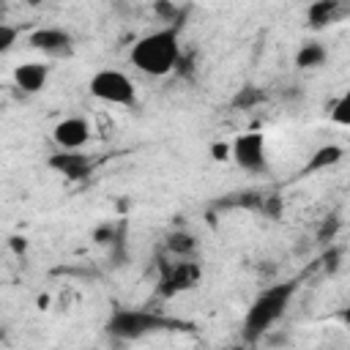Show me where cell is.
I'll return each mask as SVG.
<instances>
[{
    "instance_id": "obj_12",
    "label": "cell",
    "mask_w": 350,
    "mask_h": 350,
    "mask_svg": "<svg viewBox=\"0 0 350 350\" xmlns=\"http://www.w3.org/2000/svg\"><path fill=\"white\" fill-rule=\"evenodd\" d=\"M342 156H345V148H342V145H320V148L312 153L309 164L301 170V175H306V172H320V170H328V167L339 164V161H342Z\"/></svg>"
},
{
    "instance_id": "obj_2",
    "label": "cell",
    "mask_w": 350,
    "mask_h": 350,
    "mask_svg": "<svg viewBox=\"0 0 350 350\" xmlns=\"http://www.w3.org/2000/svg\"><path fill=\"white\" fill-rule=\"evenodd\" d=\"M298 282L290 279V282H282V284H271L265 287L249 306L246 317H243V339L246 342H257L282 314L284 309L290 306V298L295 293Z\"/></svg>"
},
{
    "instance_id": "obj_14",
    "label": "cell",
    "mask_w": 350,
    "mask_h": 350,
    "mask_svg": "<svg viewBox=\"0 0 350 350\" xmlns=\"http://www.w3.org/2000/svg\"><path fill=\"white\" fill-rule=\"evenodd\" d=\"M167 252L175 257H191L197 252V241L191 232L186 230H175L172 235H167Z\"/></svg>"
},
{
    "instance_id": "obj_11",
    "label": "cell",
    "mask_w": 350,
    "mask_h": 350,
    "mask_svg": "<svg viewBox=\"0 0 350 350\" xmlns=\"http://www.w3.org/2000/svg\"><path fill=\"white\" fill-rule=\"evenodd\" d=\"M342 16H345V11H342L339 0H314L306 8V25L312 30H323V27L334 25L336 19H342Z\"/></svg>"
},
{
    "instance_id": "obj_15",
    "label": "cell",
    "mask_w": 350,
    "mask_h": 350,
    "mask_svg": "<svg viewBox=\"0 0 350 350\" xmlns=\"http://www.w3.org/2000/svg\"><path fill=\"white\" fill-rule=\"evenodd\" d=\"M328 115H331V120L336 126H350V96L342 93L336 101H331L328 104Z\"/></svg>"
},
{
    "instance_id": "obj_18",
    "label": "cell",
    "mask_w": 350,
    "mask_h": 350,
    "mask_svg": "<svg viewBox=\"0 0 350 350\" xmlns=\"http://www.w3.org/2000/svg\"><path fill=\"white\" fill-rule=\"evenodd\" d=\"M254 101H262V93L257 90V88H243L238 96H235V107H252Z\"/></svg>"
},
{
    "instance_id": "obj_20",
    "label": "cell",
    "mask_w": 350,
    "mask_h": 350,
    "mask_svg": "<svg viewBox=\"0 0 350 350\" xmlns=\"http://www.w3.org/2000/svg\"><path fill=\"white\" fill-rule=\"evenodd\" d=\"M211 156H213L216 161H227V159H230V145H227V142H213V145H211Z\"/></svg>"
},
{
    "instance_id": "obj_16",
    "label": "cell",
    "mask_w": 350,
    "mask_h": 350,
    "mask_svg": "<svg viewBox=\"0 0 350 350\" xmlns=\"http://www.w3.org/2000/svg\"><path fill=\"white\" fill-rule=\"evenodd\" d=\"M93 241H96L98 246H107V243H118L120 235H118V230H115L112 221H101V224L93 230Z\"/></svg>"
},
{
    "instance_id": "obj_8",
    "label": "cell",
    "mask_w": 350,
    "mask_h": 350,
    "mask_svg": "<svg viewBox=\"0 0 350 350\" xmlns=\"http://www.w3.org/2000/svg\"><path fill=\"white\" fill-rule=\"evenodd\" d=\"M46 167L57 175H63L66 180H85L90 172H93V159L88 153H79V150H66L60 148L57 153H52L46 159Z\"/></svg>"
},
{
    "instance_id": "obj_1",
    "label": "cell",
    "mask_w": 350,
    "mask_h": 350,
    "mask_svg": "<svg viewBox=\"0 0 350 350\" xmlns=\"http://www.w3.org/2000/svg\"><path fill=\"white\" fill-rule=\"evenodd\" d=\"M178 60H180V27L178 25L153 30L131 46V63L142 74H150V77H164L175 71Z\"/></svg>"
},
{
    "instance_id": "obj_6",
    "label": "cell",
    "mask_w": 350,
    "mask_h": 350,
    "mask_svg": "<svg viewBox=\"0 0 350 350\" xmlns=\"http://www.w3.org/2000/svg\"><path fill=\"white\" fill-rule=\"evenodd\" d=\"M230 159L246 170V172H265L268 159H265V137L260 131H246L238 134L230 145Z\"/></svg>"
},
{
    "instance_id": "obj_3",
    "label": "cell",
    "mask_w": 350,
    "mask_h": 350,
    "mask_svg": "<svg viewBox=\"0 0 350 350\" xmlns=\"http://www.w3.org/2000/svg\"><path fill=\"white\" fill-rule=\"evenodd\" d=\"M183 323L161 317L148 309H115L112 317L107 320V334L115 339H142L145 334L164 331V328H180Z\"/></svg>"
},
{
    "instance_id": "obj_13",
    "label": "cell",
    "mask_w": 350,
    "mask_h": 350,
    "mask_svg": "<svg viewBox=\"0 0 350 350\" xmlns=\"http://www.w3.org/2000/svg\"><path fill=\"white\" fill-rule=\"evenodd\" d=\"M325 57H328V52H325L323 44L306 41V44L295 52V66H298V68H320V66L325 63Z\"/></svg>"
},
{
    "instance_id": "obj_9",
    "label": "cell",
    "mask_w": 350,
    "mask_h": 350,
    "mask_svg": "<svg viewBox=\"0 0 350 350\" xmlns=\"http://www.w3.org/2000/svg\"><path fill=\"white\" fill-rule=\"evenodd\" d=\"M52 139L66 150H79L90 139V126L85 118H63L52 129Z\"/></svg>"
},
{
    "instance_id": "obj_5",
    "label": "cell",
    "mask_w": 350,
    "mask_h": 350,
    "mask_svg": "<svg viewBox=\"0 0 350 350\" xmlns=\"http://www.w3.org/2000/svg\"><path fill=\"white\" fill-rule=\"evenodd\" d=\"M202 279V268L200 262H191V260H180V262H167L161 260L159 265V284H156V293L161 298H175L191 287H197Z\"/></svg>"
},
{
    "instance_id": "obj_17",
    "label": "cell",
    "mask_w": 350,
    "mask_h": 350,
    "mask_svg": "<svg viewBox=\"0 0 350 350\" xmlns=\"http://www.w3.org/2000/svg\"><path fill=\"white\" fill-rule=\"evenodd\" d=\"M16 38H19V27H14V25H5V22H0V55L11 52V46L16 44Z\"/></svg>"
},
{
    "instance_id": "obj_19",
    "label": "cell",
    "mask_w": 350,
    "mask_h": 350,
    "mask_svg": "<svg viewBox=\"0 0 350 350\" xmlns=\"http://www.w3.org/2000/svg\"><path fill=\"white\" fill-rule=\"evenodd\" d=\"M153 8H156V14H159V16H164V19H175V14H178V8H175L170 0H156V5H153Z\"/></svg>"
},
{
    "instance_id": "obj_10",
    "label": "cell",
    "mask_w": 350,
    "mask_h": 350,
    "mask_svg": "<svg viewBox=\"0 0 350 350\" xmlns=\"http://www.w3.org/2000/svg\"><path fill=\"white\" fill-rule=\"evenodd\" d=\"M46 79H49V66L46 63L30 60V63H22V66L14 68V85L22 93H41L46 88Z\"/></svg>"
},
{
    "instance_id": "obj_4",
    "label": "cell",
    "mask_w": 350,
    "mask_h": 350,
    "mask_svg": "<svg viewBox=\"0 0 350 350\" xmlns=\"http://www.w3.org/2000/svg\"><path fill=\"white\" fill-rule=\"evenodd\" d=\"M88 90L93 98L107 101V104H118V107H134L137 104V88L134 82L118 71V68H101L90 77Z\"/></svg>"
},
{
    "instance_id": "obj_7",
    "label": "cell",
    "mask_w": 350,
    "mask_h": 350,
    "mask_svg": "<svg viewBox=\"0 0 350 350\" xmlns=\"http://www.w3.org/2000/svg\"><path fill=\"white\" fill-rule=\"evenodd\" d=\"M27 44L46 57H71L74 55V38L60 27H38L27 36Z\"/></svg>"
},
{
    "instance_id": "obj_21",
    "label": "cell",
    "mask_w": 350,
    "mask_h": 350,
    "mask_svg": "<svg viewBox=\"0 0 350 350\" xmlns=\"http://www.w3.org/2000/svg\"><path fill=\"white\" fill-rule=\"evenodd\" d=\"M8 246H11V252L25 254V252H27V238H22V235H11V238H8Z\"/></svg>"
}]
</instances>
